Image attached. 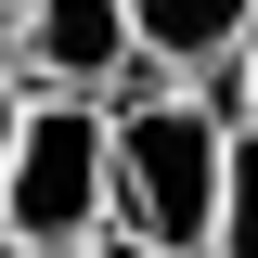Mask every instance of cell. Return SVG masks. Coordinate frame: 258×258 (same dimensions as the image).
I'll use <instances>...</instances> for the list:
<instances>
[{"label": "cell", "instance_id": "cell-2", "mask_svg": "<svg viewBox=\"0 0 258 258\" xmlns=\"http://www.w3.org/2000/svg\"><path fill=\"white\" fill-rule=\"evenodd\" d=\"M103 194H116L103 91H39L13 116V155H0V232H26L39 258H64L78 232H103Z\"/></svg>", "mask_w": 258, "mask_h": 258}, {"label": "cell", "instance_id": "cell-1", "mask_svg": "<svg viewBox=\"0 0 258 258\" xmlns=\"http://www.w3.org/2000/svg\"><path fill=\"white\" fill-rule=\"evenodd\" d=\"M103 129H116V194H103V220L142 232L155 258H207L220 232V168H232V129L207 116L194 91H103Z\"/></svg>", "mask_w": 258, "mask_h": 258}, {"label": "cell", "instance_id": "cell-3", "mask_svg": "<svg viewBox=\"0 0 258 258\" xmlns=\"http://www.w3.org/2000/svg\"><path fill=\"white\" fill-rule=\"evenodd\" d=\"M13 64L39 91H116V78H142L129 0H13Z\"/></svg>", "mask_w": 258, "mask_h": 258}, {"label": "cell", "instance_id": "cell-7", "mask_svg": "<svg viewBox=\"0 0 258 258\" xmlns=\"http://www.w3.org/2000/svg\"><path fill=\"white\" fill-rule=\"evenodd\" d=\"M13 116H26V91H13V78H0V155H13Z\"/></svg>", "mask_w": 258, "mask_h": 258}, {"label": "cell", "instance_id": "cell-4", "mask_svg": "<svg viewBox=\"0 0 258 258\" xmlns=\"http://www.w3.org/2000/svg\"><path fill=\"white\" fill-rule=\"evenodd\" d=\"M129 39H142V64L194 78V64H220V52L258 39V0H129Z\"/></svg>", "mask_w": 258, "mask_h": 258}, {"label": "cell", "instance_id": "cell-9", "mask_svg": "<svg viewBox=\"0 0 258 258\" xmlns=\"http://www.w3.org/2000/svg\"><path fill=\"white\" fill-rule=\"evenodd\" d=\"M0 258H39V245H26V232H0Z\"/></svg>", "mask_w": 258, "mask_h": 258}, {"label": "cell", "instance_id": "cell-5", "mask_svg": "<svg viewBox=\"0 0 258 258\" xmlns=\"http://www.w3.org/2000/svg\"><path fill=\"white\" fill-rule=\"evenodd\" d=\"M207 258H258V116L232 129V168H220V232H207Z\"/></svg>", "mask_w": 258, "mask_h": 258}, {"label": "cell", "instance_id": "cell-8", "mask_svg": "<svg viewBox=\"0 0 258 258\" xmlns=\"http://www.w3.org/2000/svg\"><path fill=\"white\" fill-rule=\"evenodd\" d=\"M245 116H258V39H245Z\"/></svg>", "mask_w": 258, "mask_h": 258}, {"label": "cell", "instance_id": "cell-10", "mask_svg": "<svg viewBox=\"0 0 258 258\" xmlns=\"http://www.w3.org/2000/svg\"><path fill=\"white\" fill-rule=\"evenodd\" d=\"M0 26H13V0H0Z\"/></svg>", "mask_w": 258, "mask_h": 258}, {"label": "cell", "instance_id": "cell-6", "mask_svg": "<svg viewBox=\"0 0 258 258\" xmlns=\"http://www.w3.org/2000/svg\"><path fill=\"white\" fill-rule=\"evenodd\" d=\"M64 258H155V245H142V232H116V220H103V232H78V245H64Z\"/></svg>", "mask_w": 258, "mask_h": 258}]
</instances>
